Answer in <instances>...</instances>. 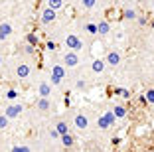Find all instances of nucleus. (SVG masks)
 I'll return each mask as SVG.
<instances>
[{
	"instance_id": "f257e3e1",
	"label": "nucleus",
	"mask_w": 154,
	"mask_h": 152,
	"mask_svg": "<svg viewBox=\"0 0 154 152\" xmlns=\"http://www.w3.org/2000/svg\"><path fill=\"white\" fill-rule=\"evenodd\" d=\"M65 73H67V67L63 63H51V69H50V77L48 79L51 81V85H61L65 79Z\"/></svg>"
},
{
	"instance_id": "f03ea898",
	"label": "nucleus",
	"mask_w": 154,
	"mask_h": 152,
	"mask_svg": "<svg viewBox=\"0 0 154 152\" xmlns=\"http://www.w3.org/2000/svg\"><path fill=\"white\" fill-rule=\"evenodd\" d=\"M115 121H117V116H115V113L109 109V111H105L103 115L97 119V126H99L101 130H109L111 126L115 125Z\"/></svg>"
},
{
	"instance_id": "7ed1b4c3",
	"label": "nucleus",
	"mask_w": 154,
	"mask_h": 152,
	"mask_svg": "<svg viewBox=\"0 0 154 152\" xmlns=\"http://www.w3.org/2000/svg\"><path fill=\"white\" fill-rule=\"evenodd\" d=\"M65 48L75 51V54H79V51L85 48V42L77 36V34H67V38H65Z\"/></svg>"
},
{
	"instance_id": "20e7f679",
	"label": "nucleus",
	"mask_w": 154,
	"mask_h": 152,
	"mask_svg": "<svg viewBox=\"0 0 154 152\" xmlns=\"http://www.w3.org/2000/svg\"><path fill=\"white\" fill-rule=\"evenodd\" d=\"M22 113H24V105L18 103V101H12V103H8V105H6V109H4V115L8 116L10 121L18 119Z\"/></svg>"
},
{
	"instance_id": "39448f33",
	"label": "nucleus",
	"mask_w": 154,
	"mask_h": 152,
	"mask_svg": "<svg viewBox=\"0 0 154 152\" xmlns=\"http://www.w3.org/2000/svg\"><path fill=\"white\" fill-rule=\"evenodd\" d=\"M61 63H63L65 67H77L79 63H81V59H79V54H75V51L67 49V51L61 54Z\"/></svg>"
},
{
	"instance_id": "423d86ee",
	"label": "nucleus",
	"mask_w": 154,
	"mask_h": 152,
	"mask_svg": "<svg viewBox=\"0 0 154 152\" xmlns=\"http://www.w3.org/2000/svg\"><path fill=\"white\" fill-rule=\"evenodd\" d=\"M55 18H57V12L55 10H51L50 6H44L40 12V24L42 26H48V24H54Z\"/></svg>"
},
{
	"instance_id": "0eeeda50",
	"label": "nucleus",
	"mask_w": 154,
	"mask_h": 152,
	"mask_svg": "<svg viewBox=\"0 0 154 152\" xmlns=\"http://www.w3.org/2000/svg\"><path fill=\"white\" fill-rule=\"evenodd\" d=\"M121 59H122V55L117 49H111V51H107V55H105V63L111 65V67H117L119 63H121Z\"/></svg>"
},
{
	"instance_id": "6e6552de",
	"label": "nucleus",
	"mask_w": 154,
	"mask_h": 152,
	"mask_svg": "<svg viewBox=\"0 0 154 152\" xmlns=\"http://www.w3.org/2000/svg\"><path fill=\"white\" fill-rule=\"evenodd\" d=\"M73 126H75L77 130H87L89 129V119H87L83 113H77V115L73 116Z\"/></svg>"
},
{
	"instance_id": "1a4fd4ad",
	"label": "nucleus",
	"mask_w": 154,
	"mask_h": 152,
	"mask_svg": "<svg viewBox=\"0 0 154 152\" xmlns=\"http://www.w3.org/2000/svg\"><path fill=\"white\" fill-rule=\"evenodd\" d=\"M30 73H32V67H30V63L20 61L18 65H16V77H18V79H28V77H30Z\"/></svg>"
},
{
	"instance_id": "9d476101",
	"label": "nucleus",
	"mask_w": 154,
	"mask_h": 152,
	"mask_svg": "<svg viewBox=\"0 0 154 152\" xmlns=\"http://www.w3.org/2000/svg\"><path fill=\"white\" fill-rule=\"evenodd\" d=\"M12 32H14V26L10 22H0V42H6L10 36H12Z\"/></svg>"
},
{
	"instance_id": "9b49d317",
	"label": "nucleus",
	"mask_w": 154,
	"mask_h": 152,
	"mask_svg": "<svg viewBox=\"0 0 154 152\" xmlns=\"http://www.w3.org/2000/svg\"><path fill=\"white\" fill-rule=\"evenodd\" d=\"M51 81L50 79H44V81H40V85H38V95L40 97H50L51 95Z\"/></svg>"
},
{
	"instance_id": "f8f14e48",
	"label": "nucleus",
	"mask_w": 154,
	"mask_h": 152,
	"mask_svg": "<svg viewBox=\"0 0 154 152\" xmlns=\"http://www.w3.org/2000/svg\"><path fill=\"white\" fill-rule=\"evenodd\" d=\"M36 109L42 113V115L50 113L51 111V101H50V97H40V99H38V103H36Z\"/></svg>"
},
{
	"instance_id": "ddd939ff",
	"label": "nucleus",
	"mask_w": 154,
	"mask_h": 152,
	"mask_svg": "<svg viewBox=\"0 0 154 152\" xmlns=\"http://www.w3.org/2000/svg\"><path fill=\"white\" fill-rule=\"evenodd\" d=\"M97 34L99 36H109L111 34V24L107 20H99L97 22Z\"/></svg>"
},
{
	"instance_id": "4468645a",
	"label": "nucleus",
	"mask_w": 154,
	"mask_h": 152,
	"mask_svg": "<svg viewBox=\"0 0 154 152\" xmlns=\"http://www.w3.org/2000/svg\"><path fill=\"white\" fill-rule=\"evenodd\" d=\"M54 129L59 132V136H61V134H67V132H71V130H69V125H67V121H63V119H57V121H55V126H54Z\"/></svg>"
},
{
	"instance_id": "2eb2a0df",
	"label": "nucleus",
	"mask_w": 154,
	"mask_h": 152,
	"mask_svg": "<svg viewBox=\"0 0 154 152\" xmlns=\"http://www.w3.org/2000/svg\"><path fill=\"white\" fill-rule=\"evenodd\" d=\"M59 140H61V146H63V148H73V144H75V136H73L71 132L61 134V136H59Z\"/></svg>"
},
{
	"instance_id": "dca6fc26",
	"label": "nucleus",
	"mask_w": 154,
	"mask_h": 152,
	"mask_svg": "<svg viewBox=\"0 0 154 152\" xmlns=\"http://www.w3.org/2000/svg\"><path fill=\"white\" fill-rule=\"evenodd\" d=\"M111 111L115 113V116H117V119H127V115H128V111H127V107H125V105H113V107H111Z\"/></svg>"
},
{
	"instance_id": "f3484780",
	"label": "nucleus",
	"mask_w": 154,
	"mask_h": 152,
	"mask_svg": "<svg viewBox=\"0 0 154 152\" xmlns=\"http://www.w3.org/2000/svg\"><path fill=\"white\" fill-rule=\"evenodd\" d=\"M105 67H107L105 59H93V63H91V71L93 73H103Z\"/></svg>"
},
{
	"instance_id": "a211bd4d",
	"label": "nucleus",
	"mask_w": 154,
	"mask_h": 152,
	"mask_svg": "<svg viewBox=\"0 0 154 152\" xmlns=\"http://www.w3.org/2000/svg\"><path fill=\"white\" fill-rule=\"evenodd\" d=\"M136 16H138V12H136L134 8H131V6L122 10V18L128 20V22H136Z\"/></svg>"
},
{
	"instance_id": "6ab92c4d",
	"label": "nucleus",
	"mask_w": 154,
	"mask_h": 152,
	"mask_svg": "<svg viewBox=\"0 0 154 152\" xmlns=\"http://www.w3.org/2000/svg\"><path fill=\"white\" fill-rule=\"evenodd\" d=\"M26 44L34 45V48H38V44H40V38H38L36 32H28L26 34Z\"/></svg>"
},
{
	"instance_id": "aec40b11",
	"label": "nucleus",
	"mask_w": 154,
	"mask_h": 152,
	"mask_svg": "<svg viewBox=\"0 0 154 152\" xmlns=\"http://www.w3.org/2000/svg\"><path fill=\"white\" fill-rule=\"evenodd\" d=\"M45 6H50L51 10L57 12V10H63L65 8V2H63V0H48V4H45Z\"/></svg>"
},
{
	"instance_id": "412c9836",
	"label": "nucleus",
	"mask_w": 154,
	"mask_h": 152,
	"mask_svg": "<svg viewBox=\"0 0 154 152\" xmlns=\"http://www.w3.org/2000/svg\"><path fill=\"white\" fill-rule=\"evenodd\" d=\"M22 54L28 55V57H34V55H36V48H34V45H30V44H24L22 45Z\"/></svg>"
},
{
	"instance_id": "4be33fe9",
	"label": "nucleus",
	"mask_w": 154,
	"mask_h": 152,
	"mask_svg": "<svg viewBox=\"0 0 154 152\" xmlns=\"http://www.w3.org/2000/svg\"><path fill=\"white\" fill-rule=\"evenodd\" d=\"M83 30H85L89 36H97V24L95 22H87L85 26H83Z\"/></svg>"
},
{
	"instance_id": "5701e85b",
	"label": "nucleus",
	"mask_w": 154,
	"mask_h": 152,
	"mask_svg": "<svg viewBox=\"0 0 154 152\" xmlns=\"http://www.w3.org/2000/svg\"><path fill=\"white\" fill-rule=\"evenodd\" d=\"M18 91H16V89H8V91H6V95H4V97L6 99H8V101H10V103H12V101H16V99H18Z\"/></svg>"
},
{
	"instance_id": "b1692460",
	"label": "nucleus",
	"mask_w": 154,
	"mask_h": 152,
	"mask_svg": "<svg viewBox=\"0 0 154 152\" xmlns=\"http://www.w3.org/2000/svg\"><path fill=\"white\" fill-rule=\"evenodd\" d=\"M144 97H146V103H148V105H154V89H152V87L144 91Z\"/></svg>"
},
{
	"instance_id": "393cba45",
	"label": "nucleus",
	"mask_w": 154,
	"mask_h": 152,
	"mask_svg": "<svg viewBox=\"0 0 154 152\" xmlns=\"http://www.w3.org/2000/svg\"><path fill=\"white\" fill-rule=\"evenodd\" d=\"M81 6L85 10H93L97 6V0H81Z\"/></svg>"
},
{
	"instance_id": "a878e982",
	"label": "nucleus",
	"mask_w": 154,
	"mask_h": 152,
	"mask_svg": "<svg viewBox=\"0 0 154 152\" xmlns=\"http://www.w3.org/2000/svg\"><path fill=\"white\" fill-rule=\"evenodd\" d=\"M10 152H32V148L26 146V144H18V146H12Z\"/></svg>"
},
{
	"instance_id": "bb28decb",
	"label": "nucleus",
	"mask_w": 154,
	"mask_h": 152,
	"mask_svg": "<svg viewBox=\"0 0 154 152\" xmlns=\"http://www.w3.org/2000/svg\"><path fill=\"white\" fill-rule=\"evenodd\" d=\"M8 123H10V119H8V116L4 115V113H2V115H0V130L8 129Z\"/></svg>"
},
{
	"instance_id": "cd10ccee",
	"label": "nucleus",
	"mask_w": 154,
	"mask_h": 152,
	"mask_svg": "<svg viewBox=\"0 0 154 152\" xmlns=\"http://www.w3.org/2000/svg\"><path fill=\"white\" fill-rule=\"evenodd\" d=\"M115 93H119V95H121L122 99H127V101H128V99L132 97V93H131L128 89H115Z\"/></svg>"
},
{
	"instance_id": "c85d7f7f",
	"label": "nucleus",
	"mask_w": 154,
	"mask_h": 152,
	"mask_svg": "<svg viewBox=\"0 0 154 152\" xmlns=\"http://www.w3.org/2000/svg\"><path fill=\"white\" fill-rule=\"evenodd\" d=\"M75 89L77 91H85L87 89V81L85 79H77L75 81Z\"/></svg>"
},
{
	"instance_id": "c756f323",
	"label": "nucleus",
	"mask_w": 154,
	"mask_h": 152,
	"mask_svg": "<svg viewBox=\"0 0 154 152\" xmlns=\"http://www.w3.org/2000/svg\"><path fill=\"white\" fill-rule=\"evenodd\" d=\"M136 24H138V26H146V24H148V18L142 16V14H138V16H136Z\"/></svg>"
},
{
	"instance_id": "7c9ffc66",
	"label": "nucleus",
	"mask_w": 154,
	"mask_h": 152,
	"mask_svg": "<svg viewBox=\"0 0 154 152\" xmlns=\"http://www.w3.org/2000/svg\"><path fill=\"white\" fill-rule=\"evenodd\" d=\"M45 48L50 49V51H54V49L57 48V45H55V42H54V40H48V44H45Z\"/></svg>"
},
{
	"instance_id": "2f4dec72",
	"label": "nucleus",
	"mask_w": 154,
	"mask_h": 152,
	"mask_svg": "<svg viewBox=\"0 0 154 152\" xmlns=\"http://www.w3.org/2000/svg\"><path fill=\"white\" fill-rule=\"evenodd\" d=\"M50 136H51V138H59V132H57L55 129H51V130H50Z\"/></svg>"
},
{
	"instance_id": "473e14b6",
	"label": "nucleus",
	"mask_w": 154,
	"mask_h": 152,
	"mask_svg": "<svg viewBox=\"0 0 154 152\" xmlns=\"http://www.w3.org/2000/svg\"><path fill=\"white\" fill-rule=\"evenodd\" d=\"M138 103H140V105H148V103H146V97H144V95H138Z\"/></svg>"
},
{
	"instance_id": "72a5a7b5",
	"label": "nucleus",
	"mask_w": 154,
	"mask_h": 152,
	"mask_svg": "<svg viewBox=\"0 0 154 152\" xmlns=\"http://www.w3.org/2000/svg\"><path fill=\"white\" fill-rule=\"evenodd\" d=\"M85 152H97V150H95V148H93V146H89V148H87Z\"/></svg>"
},
{
	"instance_id": "f704fd0d",
	"label": "nucleus",
	"mask_w": 154,
	"mask_h": 152,
	"mask_svg": "<svg viewBox=\"0 0 154 152\" xmlns=\"http://www.w3.org/2000/svg\"><path fill=\"white\" fill-rule=\"evenodd\" d=\"M2 63H4V57H2V55H0V67H2Z\"/></svg>"
},
{
	"instance_id": "c9c22d12",
	"label": "nucleus",
	"mask_w": 154,
	"mask_h": 152,
	"mask_svg": "<svg viewBox=\"0 0 154 152\" xmlns=\"http://www.w3.org/2000/svg\"><path fill=\"white\" fill-rule=\"evenodd\" d=\"M152 10H154V0H152Z\"/></svg>"
},
{
	"instance_id": "e433bc0d",
	"label": "nucleus",
	"mask_w": 154,
	"mask_h": 152,
	"mask_svg": "<svg viewBox=\"0 0 154 152\" xmlns=\"http://www.w3.org/2000/svg\"><path fill=\"white\" fill-rule=\"evenodd\" d=\"M63 2H67V0H63Z\"/></svg>"
},
{
	"instance_id": "4c0bfd02",
	"label": "nucleus",
	"mask_w": 154,
	"mask_h": 152,
	"mask_svg": "<svg viewBox=\"0 0 154 152\" xmlns=\"http://www.w3.org/2000/svg\"><path fill=\"white\" fill-rule=\"evenodd\" d=\"M148 152H152V150H148Z\"/></svg>"
}]
</instances>
